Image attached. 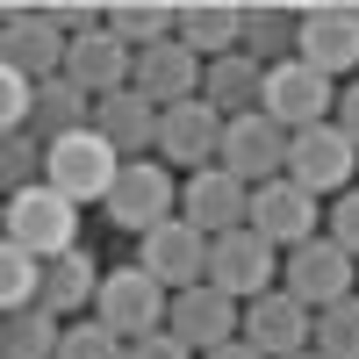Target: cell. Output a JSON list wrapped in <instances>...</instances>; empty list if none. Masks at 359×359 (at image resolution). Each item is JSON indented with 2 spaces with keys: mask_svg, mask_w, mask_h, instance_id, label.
I'll list each match as a JSON object with an SVG mask.
<instances>
[{
  "mask_svg": "<svg viewBox=\"0 0 359 359\" xmlns=\"http://www.w3.org/2000/svg\"><path fill=\"white\" fill-rule=\"evenodd\" d=\"M43 302V259L22 245H0V309H36Z\"/></svg>",
  "mask_w": 359,
  "mask_h": 359,
  "instance_id": "obj_28",
  "label": "cell"
},
{
  "mask_svg": "<svg viewBox=\"0 0 359 359\" xmlns=\"http://www.w3.org/2000/svg\"><path fill=\"white\" fill-rule=\"evenodd\" d=\"M36 130L43 144H65V137H79V130H94V94H86V86H72L65 72L57 79H43L36 86Z\"/></svg>",
  "mask_w": 359,
  "mask_h": 359,
  "instance_id": "obj_25",
  "label": "cell"
},
{
  "mask_svg": "<svg viewBox=\"0 0 359 359\" xmlns=\"http://www.w3.org/2000/svg\"><path fill=\"white\" fill-rule=\"evenodd\" d=\"M94 316H101V323H108V331L123 338V345H137V338H158V331H165L172 294H165L151 273H144V266H108Z\"/></svg>",
  "mask_w": 359,
  "mask_h": 359,
  "instance_id": "obj_2",
  "label": "cell"
},
{
  "mask_svg": "<svg viewBox=\"0 0 359 359\" xmlns=\"http://www.w3.org/2000/svg\"><path fill=\"white\" fill-rule=\"evenodd\" d=\"M108 36L123 50H158L180 36V8H158V0H123V8H108Z\"/></svg>",
  "mask_w": 359,
  "mask_h": 359,
  "instance_id": "obj_26",
  "label": "cell"
},
{
  "mask_svg": "<svg viewBox=\"0 0 359 359\" xmlns=\"http://www.w3.org/2000/svg\"><path fill=\"white\" fill-rule=\"evenodd\" d=\"M280 287L309 309H331L345 294H359V259L345 245H331V237H309V245H294L280 259Z\"/></svg>",
  "mask_w": 359,
  "mask_h": 359,
  "instance_id": "obj_4",
  "label": "cell"
},
{
  "mask_svg": "<svg viewBox=\"0 0 359 359\" xmlns=\"http://www.w3.org/2000/svg\"><path fill=\"white\" fill-rule=\"evenodd\" d=\"M57 345H65V323H57L43 302L0 316V359H57Z\"/></svg>",
  "mask_w": 359,
  "mask_h": 359,
  "instance_id": "obj_27",
  "label": "cell"
},
{
  "mask_svg": "<svg viewBox=\"0 0 359 359\" xmlns=\"http://www.w3.org/2000/svg\"><path fill=\"white\" fill-rule=\"evenodd\" d=\"M323 208H331V230H323V237H331V245H345V252L359 259V187H345L338 201H323Z\"/></svg>",
  "mask_w": 359,
  "mask_h": 359,
  "instance_id": "obj_33",
  "label": "cell"
},
{
  "mask_svg": "<svg viewBox=\"0 0 359 359\" xmlns=\"http://www.w3.org/2000/svg\"><path fill=\"white\" fill-rule=\"evenodd\" d=\"M101 280H108V273H101V259L86 252V245H79V252H57V259H43V309H50V316H72V323L94 316Z\"/></svg>",
  "mask_w": 359,
  "mask_h": 359,
  "instance_id": "obj_19",
  "label": "cell"
},
{
  "mask_svg": "<svg viewBox=\"0 0 359 359\" xmlns=\"http://www.w3.org/2000/svg\"><path fill=\"white\" fill-rule=\"evenodd\" d=\"M302 50V8H280V0H252L245 8V57L252 65H287Z\"/></svg>",
  "mask_w": 359,
  "mask_h": 359,
  "instance_id": "obj_24",
  "label": "cell"
},
{
  "mask_svg": "<svg viewBox=\"0 0 359 359\" xmlns=\"http://www.w3.org/2000/svg\"><path fill=\"white\" fill-rule=\"evenodd\" d=\"M165 331L187 345L194 359H208V352H223V345H237L245 338V302H230L223 287H187V294H172V316H165Z\"/></svg>",
  "mask_w": 359,
  "mask_h": 359,
  "instance_id": "obj_8",
  "label": "cell"
},
{
  "mask_svg": "<svg viewBox=\"0 0 359 359\" xmlns=\"http://www.w3.org/2000/svg\"><path fill=\"white\" fill-rule=\"evenodd\" d=\"M316 352L323 359H359V294L316 309Z\"/></svg>",
  "mask_w": 359,
  "mask_h": 359,
  "instance_id": "obj_30",
  "label": "cell"
},
{
  "mask_svg": "<svg viewBox=\"0 0 359 359\" xmlns=\"http://www.w3.org/2000/svg\"><path fill=\"white\" fill-rule=\"evenodd\" d=\"M180 216H187L201 237H230V230L252 223V187H245V180H230L223 165L187 172V187H180Z\"/></svg>",
  "mask_w": 359,
  "mask_h": 359,
  "instance_id": "obj_14",
  "label": "cell"
},
{
  "mask_svg": "<svg viewBox=\"0 0 359 359\" xmlns=\"http://www.w3.org/2000/svg\"><path fill=\"white\" fill-rule=\"evenodd\" d=\"M29 123H36V79H22V72L0 65V130L22 137Z\"/></svg>",
  "mask_w": 359,
  "mask_h": 359,
  "instance_id": "obj_32",
  "label": "cell"
},
{
  "mask_svg": "<svg viewBox=\"0 0 359 359\" xmlns=\"http://www.w3.org/2000/svg\"><path fill=\"white\" fill-rule=\"evenodd\" d=\"M201 101L216 108L223 123H237V115H259V108H266V65H252L245 50L216 57V65H208V79H201Z\"/></svg>",
  "mask_w": 359,
  "mask_h": 359,
  "instance_id": "obj_23",
  "label": "cell"
},
{
  "mask_svg": "<svg viewBox=\"0 0 359 359\" xmlns=\"http://www.w3.org/2000/svg\"><path fill=\"white\" fill-rule=\"evenodd\" d=\"M352 172H359V144H352L338 123L302 130V137H294V151H287V180H294V187H309L316 201H323V194H345Z\"/></svg>",
  "mask_w": 359,
  "mask_h": 359,
  "instance_id": "obj_11",
  "label": "cell"
},
{
  "mask_svg": "<svg viewBox=\"0 0 359 359\" xmlns=\"http://www.w3.org/2000/svg\"><path fill=\"white\" fill-rule=\"evenodd\" d=\"M130 345L108 331L101 316H79V323H65V345H57V359H123Z\"/></svg>",
  "mask_w": 359,
  "mask_h": 359,
  "instance_id": "obj_31",
  "label": "cell"
},
{
  "mask_svg": "<svg viewBox=\"0 0 359 359\" xmlns=\"http://www.w3.org/2000/svg\"><path fill=\"white\" fill-rule=\"evenodd\" d=\"M287 151H294V137L273 123V115H237V123L223 130V172L230 180H245V187H266V180H287Z\"/></svg>",
  "mask_w": 359,
  "mask_h": 359,
  "instance_id": "obj_9",
  "label": "cell"
},
{
  "mask_svg": "<svg viewBox=\"0 0 359 359\" xmlns=\"http://www.w3.org/2000/svg\"><path fill=\"white\" fill-rule=\"evenodd\" d=\"M208 252H216V237H201L187 216H172L165 230H151V237L137 245V266H144L165 294H187V287L208 280Z\"/></svg>",
  "mask_w": 359,
  "mask_h": 359,
  "instance_id": "obj_10",
  "label": "cell"
},
{
  "mask_svg": "<svg viewBox=\"0 0 359 359\" xmlns=\"http://www.w3.org/2000/svg\"><path fill=\"white\" fill-rule=\"evenodd\" d=\"M266 115H273L287 137H302V130H316V123H331V115H338V79H323L316 65L287 57V65L266 72Z\"/></svg>",
  "mask_w": 359,
  "mask_h": 359,
  "instance_id": "obj_7",
  "label": "cell"
},
{
  "mask_svg": "<svg viewBox=\"0 0 359 359\" xmlns=\"http://www.w3.org/2000/svg\"><path fill=\"white\" fill-rule=\"evenodd\" d=\"M294 359H323V352H316V345H309V352H294Z\"/></svg>",
  "mask_w": 359,
  "mask_h": 359,
  "instance_id": "obj_37",
  "label": "cell"
},
{
  "mask_svg": "<svg viewBox=\"0 0 359 359\" xmlns=\"http://www.w3.org/2000/svg\"><path fill=\"white\" fill-rule=\"evenodd\" d=\"M0 230H8V245L36 252V259L79 252V201H65L50 180L43 187H22V194H8V208H0Z\"/></svg>",
  "mask_w": 359,
  "mask_h": 359,
  "instance_id": "obj_1",
  "label": "cell"
},
{
  "mask_svg": "<svg viewBox=\"0 0 359 359\" xmlns=\"http://www.w3.org/2000/svg\"><path fill=\"white\" fill-rule=\"evenodd\" d=\"M245 345L266 352V359H294V352H309V345H316V309L294 302L287 287L259 294V302H245Z\"/></svg>",
  "mask_w": 359,
  "mask_h": 359,
  "instance_id": "obj_13",
  "label": "cell"
},
{
  "mask_svg": "<svg viewBox=\"0 0 359 359\" xmlns=\"http://www.w3.org/2000/svg\"><path fill=\"white\" fill-rule=\"evenodd\" d=\"M252 230L266 237V245H309L316 237V194L309 187H294V180H266V187H252Z\"/></svg>",
  "mask_w": 359,
  "mask_h": 359,
  "instance_id": "obj_18",
  "label": "cell"
},
{
  "mask_svg": "<svg viewBox=\"0 0 359 359\" xmlns=\"http://www.w3.org/2000/svg\"><path fill=\"white\" fill-rule=\"evenodd\" d=\"M43 172H50V144H43L36 130L0 137V180H8V194H22V187H43Z\"/></svg>",
  "mask_w": 359,
  "mask_h": 359,
  "instance_id": "obj_29",
  "label": "cell"
},
{
  "mask_svg": "<svg viewBox=\"0 0 359 359\" xmlns=\"http://www.w3.org/2000/svg\"><path fill=\"white\" fill-rule=\"evenodd\" d=\"M101 208H108V223H115V230L151 237V230H165V223L180 216V187H172V172H165L158 158H130L123 180H115V194H108Z\"/></svg>",
  "mask_w": 359,
  "mask_h": 359,
  "instance_id": "obj_5",
  "label": "cell"
},
{
  "mask_svg": "<svg viewBox=\"0 0 359 359\" xmlns=\"http://www.w3.org/2000/svg\"><path fill=\"white\" fill-rule=\"evenodd\" d=\"M94 130H101L115 151H123V165H130V158H144V151L158 144V108L144 101L137 86H123V94H101V101H94Z\"/></svg>",
  "mask_w": 359,
  "mask_h": 359,
  "instance_id": "obj_21",
  "label": "cell"
},
{
  "mask_svg": "<svg viewBox=\"0 0 359 359\" xmlns=\"http://www.w3.org/2000/svg\"><path fill=\"white\" fill-rule=\"evenodd\" d=\"M50 187L65 194V201H108L115 194V180H123V151L101 137V130H79L65 144H50Z\"/></svg>",
  "mask_w": 359,
  "mask_h": 359,
  "instance_id": "obj_6",
  "label": "cell"
},
{
  "mask_svg": "<svg viewBox=\"0 0 359 359\" xmlns=\"http://www.w3.org/2000/svg\"><path fill=\"white\" fill-rule=\"evenodd\" d=\"M180 43H187L201 65L245 50V8H237V0H187V8H180Z\"/></svg>",
  "mask_w": 359,
  "mask_h": 359,
  "instance_id": "obj_20",
  "label": "cell"
},
{
  "mask_svg": "<svg viewBox=\"0 0 359 359\" xmlns=\"http://www.w3.org/2000/svg\"><path fill=\"white\" fill-rule=\"evenodd\" d=\"M223 115L208 108V101H180V108H165L158 115V151L172 158V165H187V172H208L223 158Z\"/></svg>",
  "mask_w": 359,
  "mask_h": 359,
  "instance_id": "obj_17",
  "label": "cell"
},
{
  "mask_svg": "<svg viewBox=\"0 0 359 359\" xmlns=\"http://www.w3.org/2000/svg\"><path fill=\"white\" fill-rule=\"evenodd\" d=\"M201 79H208V65L187 50V43H158V50H137V72H130V86L144 101H151L158 115L165 108H180V101H201Z\"/></svg>",
  "mask_w": 359,
  "mask_h": 359,
  "instance_id": "obj_16",
  "label": "cell"
},
{
  "mask_svg": "<svg viewBox=\"0 0 359 359\" xmlns=\"http://www.w3.org/2000/svg\"><path fill=\"white\" fill-rule=\"evenodd\" d=\"M331 123L359 144V79H352V86H338V115H331Z\"/></svg>",
  "mask_w": 359,
  "mask_h": 359,
  "instance_id": "obj_35",
  "label": "cell"
},
{
  "mask_svg": "<svg viewBox=\"0 0 359 359\" xmlns=\"http://www.w3.org/2000/svg\"><path fill=\"white\" fill-rule=\"evenodd\" d=\"M280 245H266V237L245 223V230H230L216 237V252H208V287H223L230 302H259V294H273L280 287Z\"/></svg>",
  "mask_w": 359,
  "mask_h": 359,
  "instance_id": "obj_3",
  "label": "cell"
},
{
  "mask_svg": "<svg viewBox=\"0 0 359 359\" xmlns=\"http://www.w3.org/2000/svg\"><path fill=\"white\" fill-rule=\"evenodd\" d=\"M208 359H266V352H252L245 338H237V345H223V352H208Z\"/></svg>",
  "mask_w": 359,
  "mask_h": 359,
  "instance_id": "obj_36",
  "label": "cell"
},
{
  "mask_svg": "<svg viewBox=\"0 0 359 359\" xmlns=\"http://www.w3.org/2000/svg\"><path fill=\"white\" fill-rule=\"evenodd\" d=\"M130 72H137V50H123L108 29L79 36V43H72V57H65V79H72V86H86L94 101H101V94H123Z\"/></svg>",
  "mask_w": 359,
  "mask_h": 359,
  "instance_id": "obj_22",
  "label": "cell"
},
{
  "mask_svg": "<svg viewBox=\"0 0 359 359\" xmlns=\"http://www.w3.org/2000/svg\"><path fill=\"white\" fill-rule=\"evenodd\" d=\"M123 359H194V352H187V345H180L172 331H158V338H137V345H130Z\"/></svg>",
  "mask_w": 359,
  "mask_h": 359,
  "instance_id": "obj_34",
  "label": "cell"
},
{
  "mask_svg": "<svg viewBox=\"0 0 359 359\" xmlns=\"http://www.w3.org/2000/svg\"><path fill=\"white\" fill-rule=\"evenodd\" d=\"M0 57H8V72L22 79H57L72 57V36H57V29L43 22V8H8V29H0Z\"/></svg>",
  "mask_w": 359,
  "mask_h": 359,
  "instance_id": "obj_15",
  "label": "cell"
},
{
  "mask_svg": "<svg viewBox=\"0 0 359 359\" xmlns=\"http://www.w3.org/2000/svg\"><path fill=\"white\" fill-rule=\"evenodd\" d=\"M302 65H316L323 79H345L359 72V8H345V0H316V8H302Z\"/></svg>",
  "mask_w": 359,
  "mask_h": 359,
  "instance_id": "obj_12",
  "label": "cell"
}]
</instances>
